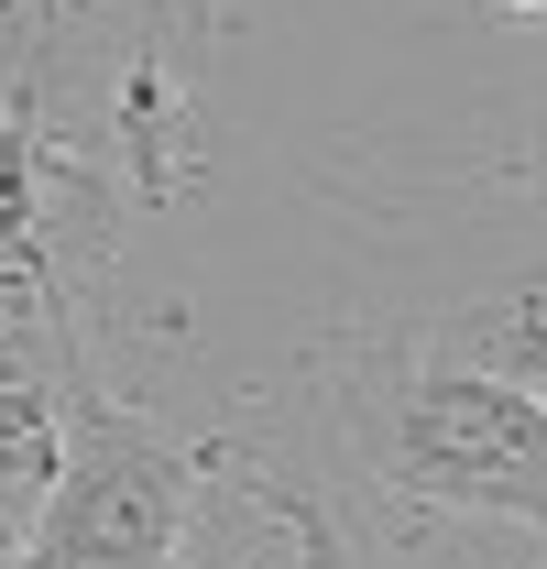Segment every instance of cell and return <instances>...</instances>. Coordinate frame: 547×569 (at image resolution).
<instances>
[{
	"label": "cell",
	"instance_id": "cell-5",
	"mask_svg": "<svg viewBox=\"0 0 547 569\" xmlns=\"http://www.w3.org/2000/svg\"><path fill=\"white\" fill-rule=\"evenodd\" d=\"M526 383H537V395H547V361H537V372H526Z\"/></svg>",
	"mask_w": 547,
	"mask_h": 569
},
{
	"label": "cell",
	"instance_id": "cell-1",
	"mask_svg": "<svg viewBox=\"0 0 547 569\" xmlns=\"http://www.w3.org/2000/svg\"><path fill=\"white\" fill-rule=\"evenodd\" d=\"M329 438L384 503L526 526L547 548V395L449 351L438 329H340L307 351Z\"/></svg>",
	"mask_w": 547,
	"mask_h": 569
},
{
	"label": "cell",
	"instance_id": "cell-4",
	"mask_svg": "<svg viewBox=\"0 0 547 569\" xmlns=\"http://www.w3.org/2000/svg\"><path fill=\"white\" fill-rule=\"evenodd\" d=\"M493 22H547V0H481Z\"/></svg>",
	"mask_w": 547,
	"mask_h": 569
},
{
	"label": "cell",
	"instance_id": "cell-3",
	"mask_svg": "<svg viewBox=\"0 0 547 569\" xmlns=\"http://www.w3.org/2000/svg\"><path fill=\"white\" fill-rule=\"evenodd\" d=\"M56 449H67V395H56L44 372H11V383H0V515H11V526L56 482Z\"/></svg>",
	"mask_w": 547,
	"mask_h": 569
},
{
	"label": "cell",
	"instance_id": "cell-2",
	"mask_svg": "<svg viewBox=\"0 0 547 569\" xmlns=\"http://www.w3.org/2000/svg\"><path fill=\"white\" fill-rule=\"evenodd\" d=\"M56 395H67V449H56V482L33 493V515L11 526V569H176L208 460L176 449L142 406H121L88 372L77 318L56 340Z\"/></svg>",
	"mask_w": 547,
	"mask_h": 569
}]
</instances>
